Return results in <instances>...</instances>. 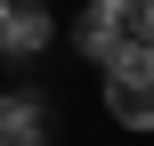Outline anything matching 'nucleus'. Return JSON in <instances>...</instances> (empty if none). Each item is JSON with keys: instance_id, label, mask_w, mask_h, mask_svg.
Here are the masks:
<instances>
[{"instance_id": "nucleus-1", "label": "nucleus", "mask_w": 154, "mask_h": 146, "mask_svg": "<svg viewBox=\"0 0 154 146\" xmlns=\"http://www.w3.org/2000/svg\"><path fill=\"white\" fill-rule=\"evenodd\" d=\"M106 114L122 130H154V41H122L106 57Z\"/></svg>"}, {"instance_id": "nucleus-2", "label": "nucleus", "mask_w": 154, "mask_h": 146, "mask_svg": "<svg viewBox=\"0 0 154 146\" xmlns=\"http://www.w3.org/2000/svg\"><path fill=\"white\" fill-rule=\"evenodd\" d=\"M0 49H8V57L49 49V8H41V0H8V16H0Z\"/></svg>"}, {"instance_id": "nucleus-3", "label": "nucleus", "mask_w": 154, "mask_h": 146, "mask_svg": "<svg viewBox=\"0 0 154 146\" xmlns=\"http://www.w3.org/2000/svg\"><path fill=\"white\" fill-rule=\"evenodd\" d=\"M41 130H49L41 98H32V89H8V98H0V138L8 146H41Z\"/></svg>"}, {"instance_id": "nucleus-4", "label": "nucleus", "mask_w": 154, "mask_h": 146, "mask_svg": "<svg viewBox=\"0 0 154 146\" xmlns=\"http://www.w3.org/2000/svg\"><path fill=\"white\" fill-rule=\"evenodd\" d=\"M122 41H130V33H122V24H106V16H89V33H81V49H89L97 65H106V57H114Z\"/></svg>"}, {"instance_id": "nucleus-5", "label": "nucleus", "mask_w": 154, "mask_h": 146, "mask_svg": "<svg viewBox=\"0 0 154 146\" xmlns=\"http://www.w3.org/2000/svg\"><path fill=\"white\" fill-rule=\"evenodd\" d=\"M122 33H130V41H154V0H130V16H122Z\"/></svg>"}, {"instance_id": "nucleus-6", "label": "nucleus", "mask_w": 154, "mask_h": 146, "mask_svg": "<svg viewBox=\"0 0 154 146\" xmlns=\"http://www.w3.org/2000/svg\"><path fill=\"white\" fill-rule=\"evenodd\" d=\"M89 16H106V24H122V16H130V0H89Z\"/></svg>"}, {"instance_id": "nucleus-7", "label": "nucleus", "mask_w": 154, "mask_h": 146, "mask_svg": "<svg viewBox=\"0 0 154 146\" xmlns=\"http://www.w3.org/2000/svg\"><path fill=\"white\" fill-rule=\"evenodd\" d=\"M0 16H8V0H0Z\"/></svg>"}, {"instance_id": "nucleus-8", "label": "nucleus", "mask_w": 154, "mask_h": 146, "mask_svg": "<svg viewBox=\"0 0 154 146\" xmlns=\"http://www.w3.org/2000/svg\"><path fill=\"white\" fill-rule=\"evenodd\" d=\"M41 8H49V0H41Z\"/></svg>"}, {"instance_id": "nucleus-9", "label": "nucleus", "mask_w": 154, "mask_h": 146, "mask_svg": "<svg viewBox=\"0 0 154 146\" xmlns=\"http://www.w3.org/2000/svg\"><path fill=\"white\" fill-rule=\"evenodd\" d=\"M0 146H8V138H0Z\"/></svg>"}]
</instances>
